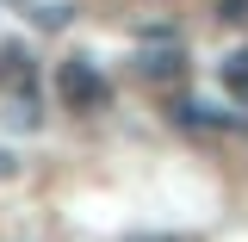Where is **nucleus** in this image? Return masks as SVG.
<instances>
[{"mask_svg": "<svg viewBox=\"0 0 248 242\" xmlns=\"http://www.w3.org/2000/svg\"><path fill=\"white\" fill-rule=\"evenodd\" d=\"M56 99L68 112H99V106H106V75H99L87 56H62L56 62Z\"/></svg>", "mask_w": 248, "mask_h": 242, "instance_id": "f257e3e1", "label": "nucleus"}, {"mask_svg": "<svg viewBox=\"0 0 248 242\" xmlns=\"http://www.w3.org/2000/svg\"><path fill=\"white\" fill-rule=\"evenodd\" d=\"M0 93H6V99H13V93H31V56L19 44L0 50Z\"/></svg>", "mask_w": 248, "mask_h": 242, "instance_id": "f03ea898", "label": "nucleus"}, {"mask_svg": "<svg viewBox=\"0 0 248 242\" xmlns=\"http://www.w3.org/2000/svg\"><path fill=\"white\" fill-rule=\"evenodd\" d=\"M137 75L143 81H174L180 75V50H143L137 56Z\"/></svg>", "mask_w": 248, "mask_h": 242, "instance_id": "7ed1b4c3", "label": "nucleus"}, {"mask_svg": "<svg viewBox=\"0 0 248 242\" xmlns=\"http://www.w3.org/2000/svg\"><path fill=\"white\" fill-rule=\"evenodd\" d=\"M217 81H223V87H230V93L248 106V50H230V56L217 62Z\"/></svg>", "mask_w": 248, "mask_h": 242, "instance_id": "20e7f679", "label": "nucleus"}, {"mask_svg": "<svg viewBox=\"0 0 248 242\" xmlns=\"http://www.w3.org/2000/svg\"><path fill=\"white\" fill-rule=\"evenodd\" d=\"M217 19H223V25H242V19H248V0H217Z\"/></svg>", "mask_w": 248, "mask_h": 242, "instance_id": "39448f33", "label": "nucleus"}, {"mask_svg": "<svg viewBox=\"0 0 248 242\" xmlns=\"http://www.w3.org/2000/svg\"><path fill=\"white\" fill-rule=\"evenodd\" d=\"M130 242H186V236H130Z\"/></svg>", "mask_w": 248, "mask_h": 242, "instance_id": "423d86ee", "label": "nucleus"}, {"mask_svg": "<svg viewBox=\"0 0 248 242\" xmlns=\"http://www.w3.org/2000/svg\"><path fill=\"white\" fill-rule=\"evenodd\" d=\"M0 174H13V155H0Z\"/></svg>", "mask_w": 248, "mask_h": 242, "instance_id": "0eeeda50", "label": "nucleus"}]
</instances>
